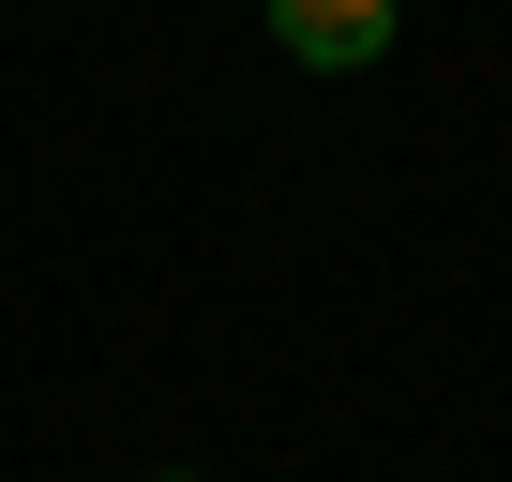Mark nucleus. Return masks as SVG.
Wrapping results in <instances>:
<instances>
[{
	"label": "nucleus",
	"mask_w": 512,
	"mask_h": 482,
	"mask_svg": "<svg viewBox=\"0 0 512 482\" xmlns=\"http://www.w3.org/2000/svg\"><path fill=\"white\" fill-rule=\"evenodd\" d=\"M272 31H287V61L347 76V61H377V46H392V0H272Z\"/></svg>",
	"instance_id": "f257e3e1"
}]
</instances>
